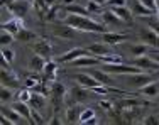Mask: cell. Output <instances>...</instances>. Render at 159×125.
<instances>
[{
    "label": "cell",
    "mask_w": 159,
    "mask_h": 125,
    "mask_svg": "<svg viewBox=\"0 0 159 125\" xmlns=\"http://www.w3.org/2000/svg\"><path fill=\"white\" fill-rule=\"evenodd\" d=\"M9 10L12 12L14 17H25L29 14V10H31V3L27 2V0H12V2H9Z\"/></svg>",
    "instance_id": "6"
},
{
    "label": "cell",
    "mask_w": 159,
    "mask_h": 125,
    "mask_svg": "<svg viewBox=\"0 0 159 125\" xmlns=\"http://www.w3.org/2000/svg\"><path fill=\"white\" fill-rule=\"evenodd\" d=\"M102 39L103 42L110 44V46H117V44H124L127 41L125 34H120V32H102Z\"/></svg>",
    "instance_id": "13"
},
{
    "label": "cell",
    "mask_w": 159,
    "mask_h": 125,
    "mask_svg": "<svg viewBox=\"0 0 159 125\" xmlns=\"http://www.w3.org/2000/svg\"><path fill=\"white\" fill-rule=\"evenodd\" d=\"M110 44H107V42H95V44H92V46L88 47V51H90V54H93V56H107V54H112V49L108 47Z\"/></svg>",
    "instance_id": "19"
},
{
    "label": "cell",
    "mask_w": 159,
    "mask_h": 125,
    "mask_svg": "<svg viewBox=\"0 0 159 125\" xmlns=\"http://www.w3.org/2000/svg\"><path fill=\"white\" fill-rule=\"evenodd\" d=\"M16 39L22 41V42H29V41H34V39H37V36H36V32L29 31V29H25V27H22L20 31L17 32Z\"/></svg>",
    "instance_id": "29"
},
{
    "label": "cell",
    "mask_w": 159,
    "mask_h": 125,
    "mask_svg": "<svg viewBox=\"0 0 159 125\" xmlns=\"http://www.w3.org/2000/svg\"><path fill=\"white\" fill-rule=\"evenodd\" d=\"M54 3H56V0H46V5H48V9H49V7H52Z\"/></svg>",
    "instance_id": "47"
},
{
    "label": "cell",
    "mask_w": 159,
    "mask_h": 125,
    "mask_svg": "<svg viewBox=\"0 0 159 125\" xmlns=\"http://www.w3.org/2000/svg\"><path fill=\"white\" fill-rule=\"evenodd\" d=\"M139 2H142L146 7H149V9H152L154 12L157 14V10H156V0H139Z\"/></svg>",
    "instance_id": "42"
},
{
    "label": "cell",
    "mask_w": 159,
    "mask_h": 125,
    "mask_svg": "<svg viewBox=\"0 0 159 125\" xmlns=\"http://www.w3.org/2000/svg\"><path fill=\"white\" fill-rule=\"evenodd\" d=\"M97 2H98V3H102V5H105V3L108 2V0H97Z\"/></svg>",
    "instance_id": "50"
},
{
    "label": "cell",
    "mask_w": 159,
    "mask_h": 125,
    "mask_svg": "<svg viewBox=\"0 0 159 125\" xmlns=\"http://www.w3.org/2000/svg\"><path fill=\"white\" fill-rule=\"evenodd\" d=\"M0 113H2V115L5 117V118L9 120L10 123H14V125H19V123H22V122H27V120H25L24 117H22L20 113H19L17 110L12 107V105H10V108L2 107V110H0Z\"/></svg>",
    "instance_id": "12"
},
{
    "label": "cell",
    "mask_w": 159,
    "mask_h": 125,
    "mask_svg": "<svg viewBox=\"0 0 159 125\" xmlns=\"http://www.w3.org/2000/svg\"><path fill=\"white\" fill-rule=\"evenodd\" d=\"M14 39H16V36H14L12 32H9L7 29H2V31H0V44H2V47L12 44Z\"/></svg>",
    "instance_id": "31"
},
{
    "label": "cell",
    "mask_w": 159,
    "mask_h": 125,
    "mask_svg": "<svg viewBox=\"0 0 159 125\" xmlns=\"http://www.w3.org/2000/svg\"><path fill=\"white\" fill-rule=\"evenodd\" d=\"M149 47L151 46H147V44H130L129 46V52H130V56H134V58H139V56H144V54H147L149 52Z\"/></svg>",
    "instance_id": "26"
},
{
    "label": "cell",
    "mask_w": 159,
    "mask_h": 125,
    "mask_svg": "<svg viewBox=\"0 0 159 125\" xmlns=\"http://www.w3.org/2000/svg\"><path fill=\"white\" fill-rule=\"evenodd\" d=\"M132 64H135V66H139L142 71H147V73H156V71H159V63L154 61L152 58H151L149 54H144V56H139V58H134V61H132Z\"/></svg>",
    "instance_id": "5"
},
{
    "label": "cell",
    "mask_w": 159,
    "mask_h": 125,
    "mask_svg": "<svg viewBox=\"0 0 159 125\" xmlns=\"http://www.w3.org/2000/svg\"><path fill=\"white\" fill-rule=\"evenodd\" d=\"M66 24H70L71 27L78 29L83 32H95V34H102L107 32V25L103 22H98L95 19L88 17V16H78V14H70L66 17Z\"/></svg>",
    "instance_id": "1"
},
{
    "label": "cell",
    "mask_w": 159,
    "mask_h": 125,
    "mask_svg": "<svg viewBox=\"0 0 159 125\" xmlns=\"http://www.w3.org/2000/svg\"><path fill=\"white\" fill-rule=\"evenodd\" d=\"M32 51L36 52V54L46 58L48 61L52 58V46L49 44V41H46V39H41V41H37V42H34L32 44Z\"/></svg>",
    "instance_id": "11"
},
{
    "label": "cell",
    "mask_w": 159,
    "mask_h": 125,
    "mask_svg": "<svg viewBox=\"0 0 159 125\" xmlns=\"http://www.w3.org/2000/svg\"><path fill=\"white\" fill-rule=\"evenodd\" d=\"M100 16H102V22H103L105 25H112V27H113V25H117V27H122V25H124V20L117 17L115 14L112 12V10H103Z\"/></svg>",
    "instance_id": "17"
},
{
    "label": "cell",
    "mask_w": 159,
    "mask_h": 125,
    "mask_svg": "<svg viewBox=\"0 0 159 125\" xmlns=\"http://www.w3.org/2000/svg\"><path fill=\"white\" fill-rule=\"evenodd\" d=\"M12 107L16 108L25 120H27V123H34V120H32V108H31V105H29V103L17 100L16 103H12Z\"/></svg>",
    "instance_id": "14"
},
{
    "label": "cell",
    "mask_w": 159,
    "mask_h": 125,
    "mask_svg": "<svg viewBox=\"0 0 159 125\" xmlns=\"http://www.w3.org/2000/svg\"><path fill=\"white\" fill-rule=\"evenodd\" d=\"M24 27L22 24V19L20 17H14V19H9V20H3L2 22V29H7L9 32H12L14 36H17V32Z\"/></svg>",
    "instance_id": "18"
},
{
    "label": "cell",
    "mask_w": 159,
    "mask_h": 125,
    "mask_svg": "<svg viewBox=\"0 0 159 125\" xmlns=\"http://www.w3.org/2000/svg\"><path fill=\"white\" fill-rule=\"evenodd\" d=\"M44 76H46L48 79H54L56 78V73H58V63L56 61H49L46 63V66H44Z\"/></svg>",
    "instance_id": "28"
},
{
    "label": "cell",
    "mask_w": 159,
    "mask_h": 125,
    "mask_svg": "<svg viewBox=\"0 0 159 125\" xmlns=\"http://www.w3.org/2000/svg\"><path fill=\"white\" fill-rule=\"evenodd\" d=\"M147 54H149L151 58L154 59V61L159 63V49H156V47H149V52H147Z\"/></svg>",
    "instance_id": "41"
},
{
    "label": "cell",
    "mask_w": 159,
    "mask_h": 125,
    "mask_svg": "<svg viewBox=\"0 0 159 125\" xmlns=\"http://www.w3.org/2000/svg\"><path fill=\"white\" fill-rule=\"evenodd\" d=\"M14 58H16V54H14V51H12V49H9V47H2V59H3V61H7V63H12L14 61Z\"/></svg>",
    "instance_id": "35"
},
{
    "label": "cell",
    "mask_w": 159,
    "mask_h": 125,
    "mask_svg": "<svg viewBox=\"0 0 159 125\" xmlns=\"http://www.w3.org/2000/svg\"><path fill=\"white\" fill-rule=\"evenodd\" d=\"M139 37H141V41H142L144 44H147V46H151V47L159 49V34L156 31H152L151 27L142 29V31L139 32Z\"/></svg>",
    "instance_id": "10"
},
{
    "label": "cell",
    "mask_w": 159,
    "mask_h": 125,
    "mask_svg": "<svg viewBox=\"0 0 159 125\" xmlns=\"http://www.w3.org/2000/svg\"><path fill=\"white\" fill-rule=\"evenodd\" d=\"M90 54V51H88V47H73V49H70L68 52H64V54H61L56 61L58 63H68L70 64L71 61H75V59H78V58H81V56H88Z\"/></svg>",
    "instance_id": "8"
},
{
    "label": "cell",
    "mask_w": 159,
    "mask_h": 125,
    "mask_svg": "<svg viewBox=\"0 0 159 125\" xmlns=\"http://www.w3.org/2000/svg\"><path fill=\"white\" fill-rule=\"evenodd\" d=\"M76 32H78V29L71 27V25L66 24V22H52L51 24V34L56 37V39L71 41V39L76 37Z\"/></svg>",
    "instance_id": "2"
},
{
    "label": "cell",
    "mask_w": 159,
    "mask_h": 125,
    "mask_svg": "<svg viewBox=\"0 0 159 125\" xmlns=\"http://www.w3.org/2000/svg\"><path fill=\"white\" fill-rule=\"evenodd\" d=\"M25 85H27L29 88H34V86L37 85V81H36V79H32V78H27V81H25Z\"/></svg>",
    "instance_id": "46"
},
{
    "label": "cell",
    "mask_w": 159,
    "mask_h": 125,
    "mask_svg": "<svg viewBox=\"0 0 159 125\" xmlns=\"http://www.w3.org/2000/svg\"><path fill=\"white\" fill-rule=\"evenodd\" d=\"M75 79H76V83H78V85L85 86V88H90V90L100 85V83H98L97 79L93 78L90 73H80V74H76V76H75Z\"/></svg>",
    "instance_id": "16"
},
{
    "label": "cell",
    "mask_w": 159,
    "mask_h": 125,
    "mask_svg": "<svg viewBox=\"0 0 159 125\" xmlns=\"http://www.w3.org/2000/svg\"><path fill=\"white\" fill-rule=\"evenodd\" d=\"M97 123H98V118H97V117H92V118L86 120V122L83 123V125H97Z\"/></svg>",
    "instance_id": "45"
},
{
    "label": "cell",
    "mask_w": 159,
    "mask_h": 125,
    "mask_svg": "<svg viewBox=\"0 0 159 125\" xmlns=\"http://www.w3.org/2000/svg\"><path fill=\"white\" fill-rule=\"evenodd\" d=\"M80 115H81L80 105L78 103L71 105V107H68V110H66V122L68 123H80Z\"/></svg>",
    "instance_id": "22"
},
{
    "label": "cell",
    "mask_w": 159,
    "mask_h": 125,
    "mask_svg": "<svg viewBox=\"0 0 159 125\" xmlns=\"http://www.w3.org/2000/svg\"><path fill=\"white\" fill-rule=\"evenodd\" d=\"M125 81H127V85H129V86L141 90L142 86H146L147 83L152 81V76H151V74L147 73V71H139V73H130V74H127Z\"/></svg>",
    "instance_id": "3"
},
{
    "label": "cell",
    "mask_w": 159,
    "mask_h": 125,
    "mask_svg": "<svg viewBox=\"0 0 159 125\" xmlns=\"http://www.w3.org/2000/svg\"><path fill=\"white\" fill-rule=\"evenodd\" d=\"M147 25H149L152 31H156L159 34V19H149V22H147Z\"/></svg>",
    "instance_id": "39"
},
{
    "label": "cell",
    "mask_w": 159,
    "mask_h": 125,
    "mask_svg": "<svg viewBox=\"0 0 159 125\" xmlns=\"http://www.w3.org/2000/svg\"><path fill=\"white\" fill-rule=\"evenodd\" d=\"M86 9L92 12V16H93V14H102V12H103V10H102V3H98L97 0H88Z\"/></svg>",
    "instance_id": "32"
},
{
    "label": "cell",
    "mask_w": 159,
    "mask_h": 125,
    "mask_svg": "<svg viewBox=\"0 0 159 125\" xmlns=\"http://www.w3.org/2000/svg\"><path fill=\"white\" fill-rule=\"evenodd\" d=\"M32 108L39 110V112H44V108L48 107V100H46V95L39 93V92H32V96H31V101H29Z\"/></svg>",
    "instance_id": "15"
},
{
    "label": "cell",
    "mask_w": 159,
    "mask_h": 125,
    "mask_svg": "<svg viewBox=\"0 0 159 125\" xmlns=\"http://www.w3.org/2000/svg\"><path fill=\"white\" fill-rule=\"evenodd\" d=\"M31 96H32V92H29V90H20V92L17 93V100L25 101V103L31 101Z\"/></svg>",
    "instance_id": "36"
},
{
    "label": "cell",
    "mask_w": 159,
    "mask_h": 125,
    "mask_svg": "<svg viewBox=\"0 0 159 125\" xmlns=\"http://www.w3.org/2000/svg\"><path fill=\"white\" fill-rule=\"evenodd\" d=\"M49 93H51V96H52V100H54V103H56V105H61L63 101H64V98L68 96V90H66V86H64L63 83H59V81H52Z\"/></svg>",
    "instance_id": "9"
},
{
    "label": "cell",
    "mask_w": 159,
    "mask_h": 125,
    "mask_svg": "<svg viewBox=\"0 0 159 125\" xmlns=\"http://www.w3.org/2000/svg\"><path fill=\"white\" fill-rule=\"evenodd\" d=\"M92 117H95V112H93V108H83L81 110V115H80V123H85L86 120H90Z\"/></svg>",
    "instance_id": "34"
},
{
    "label": "cell",
    "mask_w": 159,
    "mask_h": 125,
    "mask_svg": "<svg viewBox=\"0 0 159 125\" xmlns=\"http://www.w3.org/2000/svg\"><path fill=\"white\" fill-rule=\"evenodd\" d=\"M0 81H2L3 86H9V88H20V81L16 74L12 73L10 69H7V61H3L2 71H0Z\"/></svg>",
    "instance_id": "4"
},
{
    "label": "cell",
    "mask_w": 159,
    "mask_h": 125,
    "mask_svg": "<svg viewBox=\"0 0 159 125\" xmlns=\"http://www.w3.org/2000/svg\"><path fill=\"white\" fill-rule=\"evenodd\" d=\"M156 10H157V17H159V0H156Z\"/></svg>",
    "instance_id": "49"
},
{
    "label": "cell",
    "mask_w": 159,
    "mask_h": 125,
    "mask_svg": "<svg viewBox=\"0 0 159 125\" xmlns=\"http://www.w3.org/2000/svg\"><path fill=\"white\" fill-rule=\"evenodd\" d=\"M34 5H36L39 10H44V9H48V5H46V0H34Z\"/></svg>",
    "instance_id": "43"
},
{
    "label": "cell",
    "mask_w": 159,
    "mask_h": 125,
    "mask_svg": "<svg viewBox=\"0 0 159 125\" xmlns=\"http://www.w3.org/2000/svg\"><path fill=\"white\" fill-rule=\"evenodd\" d=\"M14 98V93H12V88H9V86H3L0 88V101H2V105H7L10 103Z\"/></svg>",
    "instance_id": "30"
},
{
    "label": "cell",
    "mask_w": 159,
    "mask_h": 125,
    "mask_svg": "<svg viewBox=\"0 0 159 125\" xmlns=\"http://www.w3.org/2000/svg\"><path fill=\"white\" fill-rule=\"evenodd\" d=\"M51 123H54V125H58V123H61V122H59V120H58V117H54V118H52V122Z\"/></svg>",
    "instance_id": "48"
},
{
    "label": "cell",
    "mask_w": 159,
    "mask_h": 125,
    "mask_svg": "<svg viewBox=\"0 0 159 125\" xmlns=\"http://www.w3.org/2000/svg\"><path fill=\"white\" fill-rule=\"evenodd\" d=\"M100 61L102 63H108V64H115V63H124L120 56L115 54H107V56H100Z\"/></svg>",
    "instance_id": "33"
},
{
    "label": "cell",
    "mask_w": 159,
    "mask_h": 125,
    "mask_svg": "<svg viewBox=\"0 0 159 125\" xmlns=\"http://www.w3.org/2000/svg\"><path fill=\"white\" fill-rule=\"evenodd\" d=\"M144 125H159V117L156 115H149L144 118Z\"/></svg>",
    "instance_id": "37"
},
{
    "label": "cell",
    "mask_w": 159,
    "mask_h": 125,
    "mask_svg": "<svg viewBox=\"0 0 159 125\" xmlns=\"http://www.w3.org/2000/svg\"><path fill=\"white\" fill-rule=\"evenodd\" d=\"M46 63H48L46 58H43V56H39V54H34L31 58V61H29V66H31V69L36 71V73H43Z\"/></svg>",
    "instance_id": "23"
},
{
    "label": "cell",
    "mask_w": 159,
    "mask_h": 125,
    "mask_svg": "<svg viewBox=\"0 0 159 125\" xmlns=\"http://www.w3.org/2000/svg\"><path fill=\"white\" fill-rule=\"evenodd\" d=\"M110 10L113 14H115L119 19H122L124 22H130L132 20V10L130 9H127V5H120V7H110Z\"/></svg>",
    "instance_id": "21"
},
{
    "label": "cell",
    "mask_w": 159,
    "mask_h": 125,
    "mask_svg": "<svg viewBox=\"0 0 159 125\" xmlns=\"http://www.w3.org/2000/svg\"><path fill=\"white\" fill-rule=\"evenodd\" d=\"M64 9H66L70 14H78V16H88V17H92V12H90L86 7H83V5H76V3H68Z\"/></svg>",
    "instance_id": "27"
},
{
    "label": "cell",
    "mask_w": 159,
    "mask_h": 125,
    "mask_svg": "<svg viewBox=\"0 0 159 125\" xmlns=\"http://www.w3.org/2000/svg\"><path fill=\"white\" fill-rule=\"evenodd\" d=\"M100 107L105 108V110H112V103H110V101H107V100H105V101L102 100V101H100Z\"/></svg>",
    "instance_id": "44"
},
{
    "label": "cell",
    "mask_w": 159,
    "mask_h": 125,
    "mask_svg": "<svg viewBox=\"0 0 159 125\" xmlns=\"http://www.w3.org/2000/svg\"><path fill=\"white\" fill-rule=\"evenodd\" d=\"M132 14H134V16H139V17H151V16H154L156 12H154L152 9H149V7H146L142 2L135 0L134 5H132Z\"/></svg>",
    "instance_id": "20"
},
{
    "label": "cell",
    "mask_w": 159,
    "mask_h": 125,
    "mask_svg": "<svg viewBox=\"0 0 159 125\" xmlns=\"http://www.w3.org/2000/svg\"><path fill=\"white\" fill-rule=\"evenodd\" d=\"M58 9H59V7H56V5L49 7V12H48V20H51V22H54V20H56V14H58Z\"/></svg>",
    "instance_id": "38"
},
{
    "label": "cell",
    "mask_w": 159,
    "mask_h": 125,
    "mask_svg": "<svg viewBox=\"0 0 159 125\" xmlns=\"http://www.w3.org/2000/svg\"><path fill=\"white\" fill-rule=\"evenodd\" d=\"M139 92H141V95L144 98H154V96L159 95V85L154 83V81H151V83H147L146 86H142Z\"/></svg>",
    "instance_id": "24"
},
{
    "label": "cell",
    "mask_w": 159,
    "mask_h": 125,
    "mask_svg": "<svg viewBox=\"0 0 159 125\" xmlns=\"http://www.w3.org/2000/svg\"><path fill=\"white\" fill-rule=\"evenodd\" d=\"M127 3V0H108L105 5H108V7H120V5H125Z\"/></svg>",
    "instance_id": "40"
},
{
    "label": "cell",
    "mask_w": 159,
    "mask_h": 125,
    "mask_svg": "<svg viewBox=\"0 0 159 125\" xmlns=\"http://www.w3.org/2000/svg\"><path fill=\"white\" fill-rule=\"evenodd\" d=\"M90 92H92L90 88H85V86L80 85L78 88L75 86V88L68 90V98H70L73 103H83V101H86L90 98V95H92Z\"/></svg>",
    "instance_id": "7"
},
{
    "label": "cell",
    "mask_w": 159,
    "mask_h": 125,
    "mask_svg": "<svg viewBox=\"0 0 159 125\" xmlns=\"http://www.w3.org/2000/svg\"><path fill=\"white\" fill-rule=\"evenodd\" d=\"M88 73L92 74V76L95 78L100 85H107V86L112 85V79H110V76H108L107 71H103V69H90Z\"/></svg>",
    "instance_id": "25"
}]
</instances>
